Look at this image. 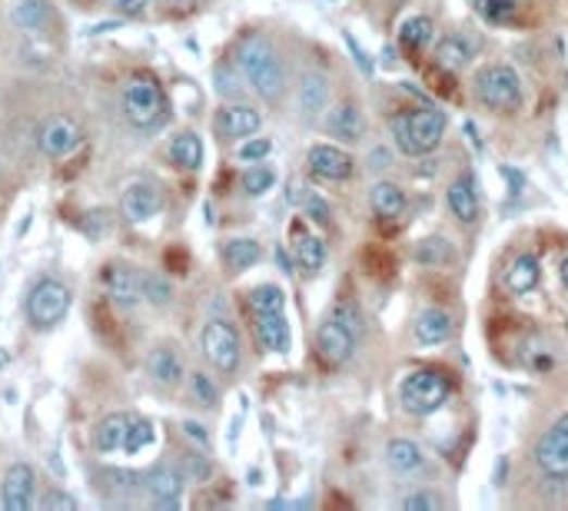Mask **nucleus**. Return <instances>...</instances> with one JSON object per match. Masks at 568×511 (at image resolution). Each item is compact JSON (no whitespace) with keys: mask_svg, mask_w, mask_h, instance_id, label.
Here are the masks:
<instances>
[{"mask_svg":"<svg viewBox=\"0 0 568 511\" xmlns=\"http://www.w3.org/2000/svg\"><path fill=\"white\" fill-rule=\"evenodd\" d=\"M180 428H183V438H186V441H194L200 452H207V449H210V432H207L200 422H194V419H183V425H180Z\"/></svg>","mask_w":568,"mask_h":511,"instance_id":"de8ad7c7","label":"nucleus"},{"mask_svg":"<svg viewBox=\"0 0 568 511\" xmlns=\"http://www.w3.org/2000/svg\"><path fill=\"white\" fill-rule=\"evenodd\" d=\"M446 130H449V116L439 107H406V110L390 116L393 147L412 160L435 153L442 137H446Z\"/></svg>","mask_w":568,"mask_h":511,"instance_id":"f03ea898","label":"nucleus"},{"mask_svg":"<svg viewBox=\"0 0 568 511\" xmlns=\"http://www.w3.org/2000/svg\"><path fill=\"white\" fill-rule=\"evenodd\" d=\"M71 286L63 279H40L30 296H27V323L37 333H50L53 326H60L71 312Z\"/></svg>","mask_w":568,"mask_h":511,"instance_id":"423d86ee","label":"nucleus"},{"mask_svg":"<svg viewBox=\"0 0 568 511\" xmlns=\"http://www.w3.org/2000/svg\"><path fill=\"white\" fill-rule=\"evenodd\" d=\"M289 246H293V260L302 273H320L326 266V239L316 236L312 229H306V223H293L289 229Z\"/></svg>","mask_w":568,"mask_h":511,"instance_id":"412c9836","label":"nucleus"},{"mask_svg":"<svg viewBox=\"0 0 568 511\" xmlns=\"http://www.w3.org/2000/svg\"><path fill=\"white\" fill-rule=\"evenodd\" d=\"M144 302L166 309L173 302V283L163 273H144Z\"/></svg>","mask_w":568,"mask_h":511,"instance_id":"ea45409f","label":"nucleus"},{"mask_svg":"<svg viewBox=\"0 0 568 511\" xmlns=\"http://www.w3.org/2000/svg\"><path fill=\"white\" fill-rule=\"evenodd\" d=\"M535 469L545 475V478H568V415H561L539 441H535Z\"/></svg>","mask_w":568,"mask_h":511,"instance_id":"9d476101","label":"nucleus"},{"mask_svg":"<svg viewBox=\"0 0 568 511\" xmlns=\"http://www.w3.org/2000/svg\"><path fill=\"white\" fill-rule=\"evenodd\" d=\"M309 194H312V186H306L302 179H289V203L293 207H302Z\"/></svg>","mask_w":568,"mask_h":511,"instance_id":"603ef678","label":"nucleus"},{"mask_svg":"<svg viewBox=\"0 0 568 511\" xmlns=\"http://www.w3.org/2000/svg\"><path fill=\"white\" fill-rule=\"evenodd\" d=\"M406 194H403V186L393 183V179H375L369 186V207L379 220H399L406 213Z\"/></svg>","mask_w":568,"mask_h":511,"instance_id":"a878e982","label":"nucleus"},{"mask_svg":"<svg viewBox=\"0 0 568 511\" xmlns=\"http://www.w3.org/2000/svg\"><path fill=\"white\" fill-rule=\"evenodd\" d=\"M432 40H435V24L429 17H409V21H403L399 43H403L406 53H422L425 47H432Z\"/></svg>","mask_w":568,"mask_h":511,"instance_id":"473e14b6","label":"nucleus"},{"mask_svg":"<svg viewBox=\"0 0 568 511\" xmlns=\"http://www.w3.org/2000/svg\"><path fill=\"white\" fill-rule=\"evenodd\" d=\"M100 286L103 296L116 306V309H137L144 302V273H137L126 263H107L100 270Z\"/></svg>","mask_w":568,"mask_h":511,"instance_id":"9b49d317","label":"nucleus"},{"mask_svg":"<svg viewBox=\"0 0 568 511\" xmlns=\"http://www.w3.org/2000/svg\"><path fill=\"white\" fill-rule=\"evenodd\" d=\"M239 186H243L246 197H267L270 189L276 186V170H273L267 160L249 163V166L243 170V176H239Z\"/></svg>","mask_w":568,"mask_h":511,"instance_id":"72a5a7b5","label":"nucleus"},{"mask_svg":"<svg viewBox=\"0 0 568 511\" xmlns=\"http://www.w3.org/2000/svg\"><path fill=\"white\" fill-rule=\"evenodd\" d=\"M366 266H369L372 276H393V270H396L390 249H383V246H369L366 249Z\"/></svg>","mask_w":568,"mask_h":511,"instance_id":"37998d69","label":"nucleus"},{"mask_svg":"<svg viewBox=\"0 0 568 511\" xmlns=\"http://www.w3.org/2000/svg\"><path fill=\"white\" fill-rule=\"evenodd\" d=\"M446 203L449 213L462 223V226H476L482 216V197H479V183L472 173H459L449 189H446Z\"/></svg>","mask_w":568,"mask_h":511,"instance_id":"aec40b11","label":"nucleus"},{"mask_svg":"<svg viewBox=\"0 0 568 511\" xmlns=\"http://www.w3.org/2000/svg\"><path fill=\"white\" fill-rule=\"evenodd\" d=\"M479 53V40L472 30H453L435 43V67L442 71H462L476 60Z\"/></svg>","mask_w":568,"mask_h":511,"instance_id":"4be33fe9","label":"nucleus"},{"mask_svg":"<svg viewBox=\"0 0 568 511\" xmlns=\"http://www.w3.org/2000/svg\"><path fill=\"white\" fill-rule=\"evenodd\" d=\"M558 279H561V286L568 289V256L561 260V266H558Z\"/></svg>","mask_w":568,"mask_h":511,"instance_id":"864d4df0","label":"nucleus"},{"mask_svg":"<svg viewBox=\"0 0 568 511\" xmlns=\"http://www.w3.org/2000/svg\"><path fill=\"white\" fill-rule=\"evenodd\" d=\"M189 396L200 409H217L220 406V386L217 378H210V372H194L189 375Z\"/></svg>","mask_w":568,"mask_h":511,"instance_id":"58836bf2","label":"nucleus"},{"mask_svg":"<svg viewBox=\"0 0 568 511\" xmlns=\"http://www.w3.org/2000/svg\"><path fill=\"white\" fill-rule=\"evenodd\" d=\"M236 63L246 77V84L252 87L260 100L267 103H280L286 94V67L283 57L276 50V43L263 34H246L236 43Z\"/></svg>","mask_w":568,"mask_h":511,"instance_id":"f257e3e1","label":"nucleus"},{"mask_svg":"<svg viewBox=\"0 0 568 511\" xmlns=\"http://www.w3.org/2000/svg\"><path fill=\"white\" fill-rule=\"evenodd\" d=\"M120 110L123 120L140 134H157L160 126L170 120V97L166 87L150 74V71H137L123 80L120 87Z\"/></svg>","mask_w":568,"mask_h":511,"instance_id":"7ed1b4c3","label":"nucleus"},{"mask_svg":"<svg viewBox=\"0 0 568 511\" xmlns=\"http://www.w3.org/2000/svg\"><path fill=\"white\" fill-rule=\"evenodd\" d=\"M326 134L339 144H359L366 137V113L356 100H339L323 116Z\"/></svg>","mask_w":568,"mask_h":511,"instance_id":"6ab92c4d","label":"nucleus"},{"mask_svg":"<svg viewBox=\"0 0 568 511\" xmlns=\"http://www.w3.org/2000/svg\"><path fill=\"white\" fill-rule=\"evenodd\" d=\"M246 302H249V312H252V315H270V312H283V309H286V296H283V289L273 286V283H263V286H257V289H249Z\"/></svg>","mask_w":568,"mask_h":511,"instance_id":"f704fd0d","label":"nucleus"},{"mask_svg":"<svg viewBox=\"0 0 568 511\" xmlns=\"http://www.w3.org/2000/svg\"><path fill=\"white\" fill-rule=\"evenodd\" d=\"M330 77L323 71H306L296 84V113L306 123H316L330 110Z\"/></svg>","mask_w":568,"mask_h":511,"instance_id":"f3484780","label":"nucleus"},{"mask_svg":"<svg viewBox=\"0 0 568 511\" xmlns=\"http://www.w3.org/2000/svg\"><path fill=\"white\" fill-rule=\"evenodd\" d=\"M37 501V472L30 462H14L4 472V485H0V508L4 511H30Z\"/></svg>","mask_w":568,"mask_h":511,"instance_id":"2eb2a0df","label":"nucleus"},{"mask_svg":"<svg viewBox=\"0 0 568 511\" xmlns=\"http://www.w3.org/2000/svg\"><path fill=\"white\" fill-rule=\"evenodd\" d=\"M472 8L489 24H516L519 17V0H472Z\"/></svg>","mask_w":568,"mask_h":511,"instance_id":"4c0bfd02","label":"nucleus"},{"mask_svg":"<svg viewBox=\"0 0 568 511\" xmlns=\"http://www.w3.org/2000/svg\"><path fill=\"white\" fill-rule=\"evenodd\" d=\"M200 349H203V359L220 372V375H236L239 365H243V342H239V333L233 323L226 319H210L200 333Z\"/></svg>","mask_w":568,"mask_h":511,"instance_id":"0eeeda50","label":"nucleus"},{"mask_svg":"<svg viewBox=\"0 0 568 511\" xmlns=\"http://www.w3.org/2000/svg\"><path fill=\"white\" fill-rule=\"evenodd\" d=\"M84 140V130H81V123L67 113H57V116H47L40 123V130H37V150L47 157V160H63V157H71Z\"/></svg>","mask_w":568,"mask_h":511,"instance_id":"1a4fd4ad","label":"nucleus"},{"mask_svg":"<svg viewBox=\"0 0 568 511\" xmlns=\"http://www.w3.org/2000/svg\"><path fill=\"white\" fill-rule=\"evenodd\" d=\"M147 372H150V378L157 382L160 389H176L180 382H183V375H186L183 359H180L170 346L150 349V356H147Z\"/></svg>","mask_w":568,"mask_h":511,"instance_id":"bb28decb","label":"nucleus"},{"mask_svg":"<svg viewBox=\"0 0 568 511\" xmlns=\"http://www.w3.org/2000/svg\"><path fill=\"white\" fill-rule=\"evenodd\" d=\"M110 4H113V11L123 14V17H140L150 0H110Z\"/></svg>","mask_w":568,"mask_h":511,"instance_id":"3c124183","label":"nucleus"},{"mask_svg":"<svg viewBox=\"0 0 568 511\" xmlns=\"http://www.w3.org/2000/svg\"><path fill=\"white\" fill-rule=\"evenodd\" d=\"M183 488H186V472H183L180 465L160 462V465H153V469L144 475V491H147L150 501L160 504V508H176L180 498H183Z\"/></svg>","mask_w":568,"mask_h":511,"instance_id":"a211bd4d","label":"nucleus"},{"mask_svg":"<svg viewBox=\"0 0 568 511\" xmlns=\"http://www.w3.org/2000/svg\"><path fill=\"white\" fill-rule=\"evenodd\" d=\"M157 441V428L150 419L144 415H131V428H126V441H123V452L126 456H140L144 449Z\"/></svg>","mask_w":568,"mask_h":511,"instance_id":"e433bc0d","label":"nucleus"},{"mask_svg":"<svg viewBox=\"0 0 568 511\" xmlns=\"http://www.w3.org/2000/svg\"><path fill=\"white\" fill-rule=\"evenodd\" d=\"M386 465H390L393 475H399L406 482L425 478L432 472V459L416 438H393L386 445Z\"/></svg>","mask_w":568,"mask_h":511,"instance_id":"dca6fc26","label":"nucleus"},{"mask_svg":"<svg viewBox=\"0 0 568 511\" xmlns=\"http://www.w3.org/2000/svg\"><path fill=\"white\" fill-rule=\"evenodd\" d=\"M166 157H170V163H173V166H180V170H189V173H194V170H200V166H203L207 150H203L200 134H194V130H180V134L170 140Z\"/></svg>","mask_w":568,"mask_h":511,"instance_id":"cd10ccee","label":"nucleus"},{"mask_svg":"<svg viewBox=\"0 0 568 511\" xmlns=\"http://www.w3.org/2000/svg\"><path fill=\"white\" fill-rule=\"evenodd\" d=\"M163 186L153 179H131L123 186V197H120V216L131 223V226H144L150 220H157L163 213Z\"/></svg>","mask_w":568,"mask_h":511,"instance_id":"6e6552de","label":"nucleus"},{"mask_svg":"<svg viewBox=\"0 0 568 511\" xmlns=\"http://www.w3.org/2000/svg\"><path fill=\"white\" fill-rule=\"evenodd\" d=\"M416 263L425 266V270H439V266H446L453 263V242L446 236H425L416 242Z\"/></svg>","mask_w":568,"mask_h":511,"instance_id":"2f4dec72","label":"nucleus"},{"mask_svg":"<svg viewBox=\"0 0 568 511\" xmlns=\"http://www.w3.org/2000/svg\"><path fill=\"white\" fill-rule=\"evenodd\" d=\"M309 220H316V223H320V226H330V220H333V213H330V207H326V200L320 197V194H316V189H312V194L306 197V203L299 207Z\"/></svg>","mask_w":568,"mask_h":511,"instance_id":"a18cd8bd","label":"nucleus"},{"mask_svg":"<svg viewBox=\"0 0 568 511\" xmlns=\"http://www.w3.org/2000/svg\"><path fill=\"white\" fill-rule=\"evenodd\" d=\"M213 126H217V137L220 140H246L252 134L263 130V113L246 103V100H226L217 116H213Z\"/></svg>","mask_w":568,"mask_h":511,"instance_id":"f8f14e48","label":"nucleus"},{"mask_svg":"<svg viewBox=\"0 0 568 511\" xmlns=\"http://www.w3.org/2000/svg\"><path fill=\"white\" fill-rule=\"evenodd\" d=\"M84 233L90 239H103L110 233V213L107 210H90L87 220H84Z\"/></svg>","mask_w":568,"mask_h":511,"instance_id":"49530a36","label":"nucleus"},{"mask_svg":"<svg viewBox=\"0 0 568 511\" xmlns=\"http://www.w3.org/2000/svg\"><path fill=\"white\" fill-rule=\"evenodd\" d=\"M456 333V319L449 309L442 306H425L419 315H416V326H412V336L419 346H442L449 342Z\"/></svg>","mask_w":568,"mask_h":511,"instance_id":"5701e85b","label":"nucleus"},{"mask_svg":"<svg viewBox=\"0 0 568 511\" xmlns=\"http://www.w3.org/2000/svg\"><path fill=\"white\" fill-rule=\"evenodd\" d=\"M356 342H359V336L353 333V329H346L339 319H333L330 312H326V319L320 323V329H316V352H320V362L326 365V369H339V365H346L349 359H353V352H356Z\"/></svg>","mask_w":568,"mask_h":511,"instance_id":"ddd939ff","label":"nucleus"},{"mask_svg":"<svg viewBox=\"0 0 568 511\" xmlns=\"http://www.w3.org/2000/svg\"><path fill=\"white\" fill-rule=\"evenodd\" d=\"M257 319V339L267 352L273 356H286L293 346V333H289V319L286 312H270V315H252Z\"/></svg>","mask_w":568,"mask_h":511,"instance_id":"393cba45","label":"nucleus"},{"mask_svg":"<svg viewBox=\"0 0 568 511\" xmlns=\"http://www.w3.org/2000/svg\"><path fill=\"white\" fill-rule=\"evenodd\" d=\"M453 396V382L435 369H412L399 382V406L409 415H435Z\"/></svg>","mask_w":568,"mask_h":511,"instance_id":"39448f33","label":"nucleus"},{"mask_svg":"<svg viewBox=\"0 0 568 511\" xmlns=\"http://www.w3.org/2000/svg\"><path fill=\"white\" fill-rule=\"evenodd\" d=\"M126 428H131V419L123 412H110L97 422L94 428V449L100 456H113V452H123V441H126Z\"/></svg>","mask_w":568,"mask_h":511,"instance_id":"c85d7f7f","label":"nucleus"},{"mask_svg":"<svg viewBox=\"0 0 568 511\" xmlns=\"http://www.w3.org/2000/svg\"><path fill=\"white\" fill-rule=\"evenodd\" d=\"M393 166V150H386V147H372L369 150V170L372 173H386Z\"/></svg>","mask_w":568,"mask_h":511,"instance_id":"8fccbe9b","label":"nucleus"},{"mask_svg":"<svg viewBox=\"0 0 568 511\" xmlns=\"http://www.w3.org/2000/svg\"><path fill=\"white\" fill-rule=\"evenodd\" d=\"M8 17L17 30L37 34L50 24V0H11Z\"/></svg>","mask_w":568,"mask_h":511,"instance_id":"c756f323","label":"nucleus"},{"mask_svg":"<svg viewBox=\"0 0 568 511\" xmlns=\"http://www.w3.org/2000/svg\"><path fill=\"white\" fill-rule=\"evenodd\" d=\"M40 508H44V511H77L81 501H77V495H71V491L53 488V491H47V495L40 498Z\"/></svg>","mask_w":568,"mask_h":511,"instance_id":"c03bdc74","label":"nucleus"},{"mask_svg":"<svg viewBox=\"0 0 568 511\" xmlns=\"http://www.w3.org/2000/svg\"><path fill=\"white\" fill-rule=\"evenodd\" d=\"M263 260V246L257 239H249V236H236V239H226L223 242V263L226 270L233 273H246L252 270Z\"/></svg>","mask_w":568,"mask_h":511,"instance_id":"7c9ffc66","label":"nucleus"},{"mask_svg":"<svg viewBox=\"0 0 568 511\" xmlns=\"http://www.w3.org/2000/svg\"><path fill=\"white\" fill-rule=\"evenodd\" d=\"M273 153V140L270 137H246L239 147H236V160H243V163H260V160H267Z\"/></svg>","mask_w":568,"mask_h":511,"instance_id":"79ce46f5","label":"nucleus"},{"mask_svg":"<svg viewBox=\"0 0 568 511\" xmlns=\"http://www.w3.org/2000/svg\"><path fill=\"white\" fill-rule=\"evenodd\" d=\"M306 170L323 183H346L356 173V160L336 144H316L306 153Z\"/></svg>","mask_w":568,"mask_h":511,"instance_id":"4468645a","label":"nucleus"},{"mask_svg":"<svg viewBox=\"0 0 568 511\" xmlns=\"http://www.w3.org/2000/svg\"><path fill=\"white\" fill-rule=\"evenodd\" d=\"M472 90L485 110L502 113V116L519 113L522 100H526L522 77L516 74V67H509V63H489V67H482L472 80Z\"/></svg>","mask_w":568,"mask_h":511,"instance_id":"20e7f679","label":"nucleus"},{"mask_svg":"<svg viewBox=\"0 0 568 511\" xmlns=\"http://www.w3.org/2000/svg\"><path fill=\"white\" fill-rule=\"evenodd\" d=\"M539 279H542V266L535 260V252H516L509 260V266H505V273H502V283L513 296L532 292L539 286Z\"/></svg>","mask_w":568,"mask_h":511,"instance_id":"b1692460","label":"nucleus"},{"mask_svg":"<svg viewBox=\"0 0 568 511\" xmlns=\"http://www.w3.org/2000/svg\"><path fill=\"white\" fill-rule=\"evenodd\" d=\"M399 508L403 511H435V508H442V495L432 488H412L399 498Z\"/></svg>","mask_w":568,"mask_h":511,"instance_id":"a19ab883","label":"nucleus"},{"mask_svg":"<svg viewBox=\"0 0 568 511\" xmlns=\"http://www.w3.org/2000/svg\"><path fill=\"white\" fill-rule=\"evenodd\" d=\"M183 465H186L189 478H210V475H213V465H210V459H203V456H197V452L183 456Z\"/></svg>","mask_w":568,"mask_h":511,"instance_id":"09e8293b","label":"nucleus"},{"mask_svg":"<svg viewBox=\"0 0 568 511\" xmlns=\"http://www.w3.org/2000/svg\"><path fill=\"white\" fill-rule=\"evenodd\" d=\"M213 84H217V94L223 100H243V87H249L236 60L233 63H220V67L213 71Z\"/></svg>","mask_w":568,"mask_h":511,"instance_id":"c9c22d12","label":"nucleus"}]
</instances>
